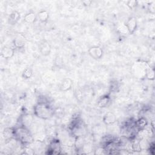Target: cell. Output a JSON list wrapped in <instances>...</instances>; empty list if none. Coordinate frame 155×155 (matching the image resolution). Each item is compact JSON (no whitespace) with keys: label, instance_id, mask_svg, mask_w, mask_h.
Segmentation results:
<instances>
[{"label":"cell","instance_id":"cell-23","mask_svg":"<svg viewBox=\"0 0 155 155\" xmlns=\"http://www.w3.org/2000/svg\"><path fill=\"white\" fill-rule=\"evenodd\" d=\"M154 149H155L154 143V142L150 143L148 145V148H147V150L150 151V153L154 155Z\"/></svg>","mask_w":155,"mask_h":155},{"label":"cell","instance_id":"cell-15","mask_svg":"<svg viewBox=\"0 0 155 155\" xmlns=\"http://www.w3.org/2000/svg\"><path fill=\"white\" fill-rule=\"evenodd\" d=\"M37 18L39 21L42 23L47 22L49 18V13L45 10H40L37 13Z\"/></svg>","mask_w":155,"mask_h":155},{"label":"cell","instance_id":"cell-9","mask_svg":"<svg viewBox=\"0 0 155 155\" xmlns=\"http://www.w3.org/2000/svg\"><path fill=\"white\" fill-rule=\"evenodd\" d=\"M111 102V98L110 95L105 94L99 97L97 102V105L99 108H106L108 107Z\"/></svg>","mask_w":155,"mask_h":155},{"label":"cell","instance_id":"cell-6","mask_svg":"<svg viewBox=\"0 0 155 155\" xmlns=\"http://www.w3.org/2000/svg\"><path fill=\"white\" fill-rule=\"evenodd\" d=\"M125 27L129 34L133 35L137 27V22L136 18L134 16L130 17L126 22Z\"/></svg>","mask_w":155,"mask_h":155},{"label":"cell","instance_id":"cell-10","mask_svg":"<svg viewBox=\"0 0 155 155\" xmlns=\"http://www.w3.org/2000/svg\"><path fill=\"white\" fill-rule=\"evenodd\" d=\"M117 118L115 114L111 111L107 112L103 116L102 121L107 125H113L116 122Z\"/></svg>","mask_w":155,"mask_h":155},{"label":"cell","instance_id":"cell-5","mask_svg":"<svg viewBox=\"0 0 155 155\" xmlns=\"http://www.w3.org/2000/svg\"><path fill=\"white\" fill-rule=\"evenodd\" d=\"M88 54L94 59H100L102 58L104 54L103 49L97 45H93L90 47L88 50Z\"/></svg>","mask_w":155,"mask_h":155},{"label":"cell","instance_id":"cell-16","mask_svg":"<svg viewBox=\"0 0 155 155\" xmlns=\"http://www.w3.org/2000/svg\"><path fill=\"white\" fill-rule=\"evenodd\" d=\"M13 45L14 47L16 48H22L24 47L25 42L24 39L22 38L21 36H17L13 40Z\"/></svg>","mask_w":155,"mask_h":155},{"label":"cell","instance_id":"cell-18","mask_svg":"<svg viewBox=\"0 0 155 155\" xmlns=\"http://www.w3.org/2000/svg\"><path fill=\"white\" fill-rule=\"evenodd\" d=\"M31 121L32 119L31 118V116L28 114H25L22 116L19 124L28 127L29 125H30V124L31 123Z\"/></svg>","mask_w":155,"mask_h":155},{"label":"cell","instance_id":"cell-7","mask_svg":"<svg viewBox=\"0 0 155 155\" xmlns=\"http://www.w3.org/2000/svg\"><path fill=\"white\" fill-rule=\"evenodd\" d=\"M39 51L42 56H48L51 51V47L50 43L46 40L42 41L39 45Z\"/></svg>","mask_w":155,"mask_h":155},{"label":"cell","instance_id":"cell-8","mask_svg":"<svg viewBox=\"0 0 155 155\" xmlns=\"http://www.w3.org/2000/svg\"><path fill=\"white\" fill-rule=\"evenodd\" d=\"M73 85V81L70 78H66L62 80L59 85V90L61 91L65 92L71 89Z\"/></svg>","mask_w":155,"mask_h":155},{"label":"cell","instance_id":"cell-14","mask_svg":"<svg viewBox=\"0 0 155 155\" xmlns=\"http://www.w3.org/2000/svg\"><path fill=\"white\" fill-rule=\"evenodd\" d=\"M37 19V15L33 12H30L26 13L23 18L24 21L28 24L34 23Z\"/></svg>","mask_w":155,"mask_h":155},{"label":"cell","instance_id":"cell-17","mask_svg":"<svg viewBox=\"0 0 155 155\" xmlns=\"http://www.w3.org/2000/svg\"><path fill=\"white\" fill-rule=\"evenodd\" d=\"M85 140L84 139V136H81V137H76V140H75V148L77 150H82L84 145H85Z\"/></svg>","mask_w":155,"mask_h":155},{"label":"cell","instance_id":"cell-12","mask_svg":"<svg viewBox=\"0 0 155 155\" xmlns=\"http://www.w3.org/2000/svg\"><path fill=\"white\" fill-rule=\"evenodd\" d=\"M148 125V120L145 117H141L134 122V127L139 131H140L145 128Z\"/></svg>","mask_w":155,"mask_h":155},{"label":"cell","instance_id":"cell-11","mask_svg":"<svg viewBox=\"0 0 155 155\" xmlns=\"http://www.w3.org/2000/svg\"><path fill=\"white\" fill-rule=\"evenodd\" d=\"M15 54V50L12 47L4 46L1 51V56L2 58L8 59L12 58Z\"/></svg>","mask_w":155,"mask_h":155},{"label":"cell","instance_id":"cell-21","mask_svg":"<svg viewBox=\"0 0 155 155\" xmlns=\"http://www.w3.org/2000/svg\"><path fill=\"white\" fill-rule=\"evenodd\" d=\"M119 88V83L117 82V81H114L110 83V89L111 91H112L113 93H116V91H118Z\"/></svg>","mask_w":155,"mask_h":155},{"label":"cell","instance_id":"cell-4","mask_svg":"<svg viewBox=\"0 0 155 155\" xmlns=\"http://www.w3.org/2000/svg\"><path fill=\"white\" fill-rule=\"evenodd\" d=\"M61 146L59 140L58 139H53L48 145L46 153L48 154H58L61 153Z\"/></svg>","mask_w":155,"mask_h":155},{"label":"cell","instance_id":"cell-2","mask_svg":"<svg viewBox=\"0 0 155 155\" xmlns=\"http://www.w3.org/2000/svg\"><path fill=\"white\" fill-rule=\"evenodd\" d=\"M14 128V138L23 145H28L33 142V137L28 127L19 125Z\"/></svg>","mask_w":155,"mask_h":155},{"label":"cell","instance_id":"cell-3","mask_svg":"<svg viewBox=\"0 0 155 155\" xmlns=\"http://www.w3.org/2000/svg\"><path fill=\"white\" fill-rule=\"evenodd\" d=\"M69 129L75 138L84 136L87 132L86 126L79 117L73 119L69 125Z\"/></svg>","mask_w":155,"mask_h":155},{"label":"cell","instance_id":"cell-19","mask_svg":"<svg viewBox=\"0 0 155 155\" xmlns=\"http://www.w3.org/2000/svg\"><path fill=\"white\" fill-rule=\"evenodd\" d=\"M33 76V70L30 67H26L24 69L22 73V77L24 79H28Z\"/></svg>","mask_w":155,"mask_h":155},{"label":"cell","instance_id":"cell-1","mask_svg":"<svg viewBox=\"0 0 155 155\" xmlns=\"http://www.w3.org/2000/svg\"><path fill=\"white\" fill-rule=\"evenodd\" d=\"M34 114L44 120L51 118L54 114L53 107L47 101H39L33 107Z\"/></svg>","mask_w":155,"mask_h":155},{"label":"cell","instance_id":"cell-24","mask_svg":"<svg viewBox=\"0 0 155 155\" xmlns=\"http://www.w3.org/2000/svg\"><path fill=\"white\" fill-rule=\"evenodd\" d=\"M92 2V1H83L82 3L84 4V5H90V4Z\"/></svg>","mask_w":155,"mask_h":155},{"label":"cell","instance_id":"cell-13","mask_svg":"<svg viewBox=\"0 0 155 155\" xmlns=\"http://www.w3.org/2000/svg\"><path fill=\"white\" fill-rule=\"evenodd\" d=\"M20 19V13L18 11H13L8 17V22L9 24L15 25Z\"/></svg>","mask_w":155,"mask_h":155},{"label":"cell","instance_id":"cell-22","mask_svg":"<svg viewBox=\"0 0 155 155\" xmlns=\"http://www.w3.org/2000/svg\"><path fill=\"white\" fill-rule=\"evenodd\" d=\"M138 5V2L137 1H134V0H130V1H128L127 2V7L131 9V10H134L136 8L137 5Z\"/></svg>","mask_w":155,"mask_h":155},{"label":"cell","instance_id":"cell-20","mask_svg":"<svg viewBox=\"0 0 155 155\" xmlns=\"http://www.w3.org/2000/svg\"><path fill=\"white\" fill-rule=\"evenodd\" d=\"M145 76L150 81H153L154 79V69L153 67H148L145 71Z\"/></svg>","mask_w":155,"mask_h":155}]
</instances>
